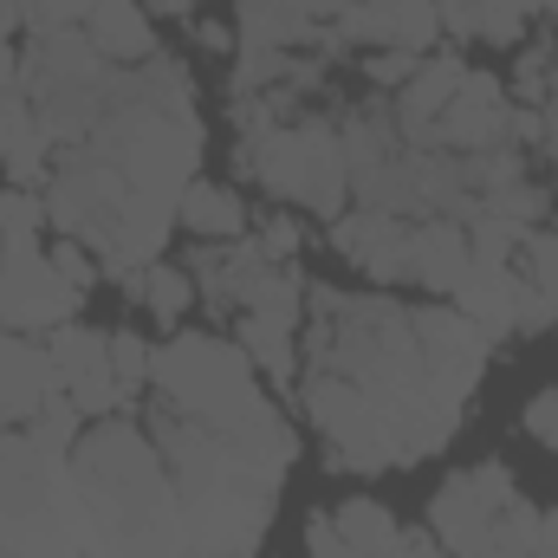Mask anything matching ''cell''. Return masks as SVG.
Returning <instances> with one entry per match:
<instances>
[{
  "mask_svg": "<svg viewBox=\"0 0 558 558\" xmlns=\"http://www.w3.org/2000/svg\"><path fill=\"white\" fill-rule=\"evenodd\" d=\"M305 416L344 474L416 468L454 441L487 371V331L454 305H397L371 292H312Z\"/></svg>",
  "mask_w": 558,
  "mask_h": 558,
  "instance_id": "obj_1",
  "label": "cell"
},
{
  "mask_svg": "<svg viewBox=\"0 0 558 558\" xmlns=\"http://www.w3.org/2000/svg\"><path fill=\"white\" fill-rule=\"evenodd\" d=\"M202 175V111L182 65L162 52L124 65L92 137L59 149L46 175V215L105 267L131 279L162 260L175 208Z\"/></svg>",
  "mask_w": 558,
  "mask_h": 558,
  "instance_id": "obj_2",
  "label": "cell"
},
{
  "mask_svg": "<svg viewBox=\"0 0 558 558\" xmlns=\"http://www.w3.org/2000/svg\"><path fill=\"white\" fill-rule=\"evenodd\" d=\"M72 487L85 558H182V500L149 428L98 416L72 441Z\"/></svg>",
  "mask_w": 558,
  "mask_h": 558,
  "instance_id": "obj_3",
  "label": "cell"
},
{
  "mask_svg": "<svg viewBox=\"0 0 558 558\" xmlns=\"http://www.w3.org/2000/svg\"><path fill=\"white\" fill-rule=\"evenodd\" d=\"M78 410L52 397L33 422L0 428V546L13 558H85V520L72 487Z\"/></svg>",
  "mask_w": 558,
  "mask_h": 558,
  "instance_id": "obj_4",
  "label": "cell"
},
{
  "mask_svg": "<svg viewBox=\"0 0 558 558\" xmlns=\"http://www.w3.org/2000/svg\"><path fill=\"white\" fill-rule=\"evenodd\" d=\"M234 124H241V169L267 195L312 208L325 221L351 208V162H344V137L331 131V118L318 111L274 118L260 98H234Z\"/></svg>",
  "mask_w": 558,
  "mask_h": 558,
  "instance_id": "obj_5",
  "label": "cell"
},
{
  "mask_svg": "<svg viewBox=\"0 0 558 558\" xmlns=\"http://www.w3.org/2000/svg\"><path fill=\"white\" fill-rule=\"evenodd\" d=\"M149 403L189 422H208V428H228V435H260L286 422L260 390L254 357L228 344L221 331H169V344H156L149 357Z\"/></svg>",
  "mask_w": 558,
  "mask_h": 558,
  "instance_id": "obj_6",
  "label": "cell"
},
{
  "mask_svg": "<svg viewBox=\"0 0 558 558\" xmlns=\"http://www.w3.org/2000/svg\"><path fill=\"white\" fill-rule=\"evenodd\" d=\"M539 513L546 507H533L500 461H481L435 494L428 533L441 539L448 558H546L539 553Z\"/></svg>",
  "mask_w": 558,
  "mask_h": 558,
  "instance_id": "obj_7",
  "label": "cell"
},
{
  "mask_svg": "<svg viewBox=\"0 0 558 558\" xmlns=\"http://www.w3.org/2000/svg\"><path fill=\"white\" fill-rule=\"evenodd\" d=\"M118 72L124 65L98 59L85 26L33 33V46L20 59V85H26V105H33L39 131L52 137V149H72V143L92 137V124L105 118V105L118 92Z\"/></svg>",
  "mask_w": 558,
  "mask_h": 558,
  "instance_id": "obj_8",
  "label": "cell"
},
{
  "mask_svg": "<svg viewBox=\"0 0 558 558\" xmlns=\"http://www.w3.org/2000/svg\"><path fill=\"white\" fill-rule=\"evenodd\" d=\"M78 286L59 274L39 234H7L0 247V325L7 331H59L78 318Z\"/></svg>",
  "mask_w": 558,
  "mask_h": 558,
  "instance_id": "obj_9",
  "label": "cell"
},
{
  "mask_svg": "<svg viewBox=\"0 0 558 558\" xmlns=\"http://www.w3.org/2000/svg\"><path fill=\"white\" fill-rule=\"evenodd\" d=\"M234 325H241V351L254 357V371L274 377V384H292L299 338H305V286H299V274L274 267L247 292V305L234 312Z\"/></svg>",
  "mask_w": 558,
  "mask_h": 558,
  "instance_id": "obj_10",
  "label": "cell"
},
{
  "mask_svg": "<svg viewBox=\"0 0 558 558\" xmlns=\"http://www.w3.org/2000/svg\"><path fill=\"white\" fill-rule=\"evenodd\" d=\"M454 312H468L487 338H539L558 318L539 299V286L520 274V260H474L454 286Z\"/></svg>",
  "mask_w": 558,
  "mask_h": 558,
  "instance_id": "obj_11",
  "label": "cell"
},
{
  "mask_svg": "<svg viewBox=\"0 0 558 558\" xmlns=\"http://www.w3.org/2000/svg\"><path fill=\"white\" fill-rule=\"evenodd\" d=\"M344 0H241L234 13V52H338L331 26H338Z\"/></svg>",
  "mask_w": 558,
  "mask_h": 558,
  "instance_id": "obj_12",
  "label": "cell"
},
{
  "mask_svg": "<svg viewBox=\"0 0 558 558\" xmlns=\"http://www.w3.org/2000/svg\"><path fill=\"white\" fill-rule=\"evenodd\" d=\"M46 357H52V384L59 397L78 410V416H118L124 410V390H118V371H111V338L92 331V325H59L46 338Z\"/></svg>",
  "mask_w": 558,
  "mask_h": 558,
  "instance_id": "obj_13",
  "label": "cell"
},
{
  "mask_svg": "<svg viewBox=\"0 0 558 558\" xmlns=\"http://www.w3.org/2000/svg\"><path fill=\"white\" fill-rule=\"evenodd\" d=\"M441 33L435 0H344L331 39L338 46H371V52H428Z\"/></svg>",
  "mask_w": 558,
  "mask_h": 558,
  "instance_id": "obj_14",
  "label": "cell"
},
{
  "mask_svg": "<svg viewBox=\"0 0 558 558\" xmlns=\"http://www.w3.org/2000/svg\"><path fill=\"white\" fill-rule=\"evenodd\" d=\"M410 215H384V208H344L331 221V247L357 267L364 279H384L397 286L403 279V260H410Z\"/></svg>",
  "mask_w": 558,
  "mask_h": 558,
  "instance_id": "obj_15",
  "label": "cell"
},
{
  "mask_svg": "<svg viewBox=\"0 0 558 558\" xmlns=\"http://www.w3.org/2000/svg\"><path fill=\"white\" fill-rule=\"evenodd\" d=\"M52 397H59V384H52V357H46V344H26L20 331L0 325V428L33 422Z\"/></svg>",
  "mask_w": 558,
  "mask_h": 558,
  "instance_id": "obj_16",
  "label": "cell"
},
{
  "mask_svg": "<svg viewBox=\"0 0 558 558\" xmlns=\"http://www.w3.org/2000/svg\"><path fill=\"white\" fill-rule=\"evenodd\" d=\"M85 39H92L98 59H111V65H143V59H156V26H149V7H143V0H105V7H92Z\"/></svg>",
  "mask_w": 558,
  "mask_h": 558,
  "instance_id": "obj_17",
  "label": "cell"
},
{
  "mask_svg": "<svg viewBox=\"0 0 558 558\" xmlns=\"http://www.w3.org/2000/svg\"><path fill=\"white\" fill-rule=\"evenodd\" d=\"M175 221H182L195 241H208V247L241 241V234L254 228V221H247V208H241V195H234L228 182H208V175H195V182H189V195H182Z\"/></svg>",
  "mask_w": 558,
  "mask_h": 558,
  "instance_id": "obj_18",
  "label": "cell"
},
{
  "mask_svg": "<svg viewBox=\"0 0 558 558\" xmlns=\"http://www.w3.org/2000/svg\"><path fill=\"white\" fill-rule=\"evenodd\" d=\"M441 26L461 33V39H487V46H507L526 33L533 20V0H435Z\"/></svg>",
  "mask_w": 558,
  "mask_h": 558,
  "instance_id": "obj_19",
  "label": "cell"
},
{
  "mask_svg": "<svg viewBox=\"0 0 558 558\" xmlns=\"http://www.w3.org/2000/svg\"><path fill=\"white\" fill-rule=\"evenodd\" d=\"M124 286H131V299H137L156 325H175V318L189 312V299H195L189 274H175V267H162V260H156V267H143V274H131Z\"/></svg>",
  "mask_w": 558,
  "mask_h": 558,
  "instance_id": "obj_20",
  "label": "cell"
},
{
  "mask_svg": "<svg viewBox=\"0 0 558 558\" xmlns=\"http://www.w3.org/2000/svg\"><path fill=\"white\" fill-rule=\"evenodd\" d=\"M149 344H143L137 331H111V371H118V390H124V410H137L143 397H149Z\"/></svg>",
  "mask_w": 558,
  "mask_h": 558,
  "instance_id": "obj_21",
  "label": "cell"
},
{
  "mask_svg": "<svg viewBox=\"0 0 558 558\" xmlns=\"http://www.w3.org/2000/svg\"><path fill=\"white\" fill-rule=\"evenodd\" d=\"M520 274L539 286V299L558 312V228H533L520 247Z\"/></svg>",
  "mask_w": 558,
  "mask_h": 558,
  "instance_id": "obj_22",
  "label": "cell"
},
{
  "mask_svg": "<svg viewBox=\"0 0 558 558\" xmlns=\"http://www.w3.org/2000/svg\"><path fill=\"white\" fill-rule=\"evenodd\" d=\"M422 59H428V52H422ZM422 59H416V52H377V59H371V85L397 98V92H403V85L416 78V65H422Z\"/></svg>",
  "mask_w": 558,
  "mask_h": 558,
  "instance_id": "obj_23",
  "label": "cell"
},
{
  "mask_svg": "<svg viewBox=\"0 0 558 558\" xmlns=\"http://www.w3.org/2000/svg\"><path fill=\"white\" fill-rule=\"evenodd\" d=\"M526 428H533V435H539V441L558 454V390H546V397L526 410Z\"/></svg>",
  "mask_w": 558,
  "mask_h": 558,
  "instance_id": "obj_24",
  "label": "cell"
},
{
  "mask_svg": "<svg viewBox=\"0 0 558 558\" xmlns=\"http://www.w3.org/2000/svg\"><path fill=\"white\" fill-rule=\"evenodd\" d=\"M0 247H7V221H0Z\"/></svg>",
  "mask_w": 558,
  "mask_h": 558,
  "instance_id": "obj_25",
  "label": "cell"
}]
</instances>
